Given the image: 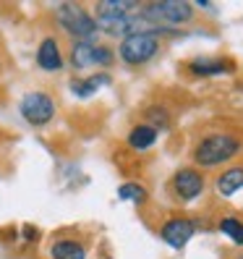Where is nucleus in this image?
I'll return each instance as SVG.
<instances>
[{"label": "nucleus", "mask_w": 243, "mask_h": 259, "mask_svg": "<svg viewBox=\"0 0 243 259\" xmlns=\"http://www.w3.org/2000/svg\"><path fill=\"white\" fill-rule=\"evenodd\" d=\"M34 60H37V66H39L44 73H58V71H63V68H66V55H63V50H60L58 37H53V34L42 37L39 45H37Z\"/></svg>", "instance_id": "9"}, {"label": "nucleus", "mask_w": 243, "mask_h": 259, "mask_svg": "<svg viewBox=\"0 0 243 259\" xmlns=\"http://www.w3.org/2000/svg\"><path fill=\"white\" fill-rule=\"evenodd\" d=\"M97 45H100V42H71L66 60H68L76 71L92 68V66H97Z\"/></svg>", "instance_id": "12"}, {"label": "nucleus", "mask_w": 243, "mask_h": 259, "mask_svg": "<svg viewBox=\"0 0 243 259\" xmlns=\"http://www.w3.org/2000/svg\"><path fill=\"white\" fill-rule=\"evenodd\" d=\"M193 8H199V11H217V6L215 3H207V0H196Z\"/></svg>", "instance_id": "19"}, {"label": "nucleus", "mask_w": 243, "mask_h": 259, "mask_svg": "<svg viewBox=\"0 0 243 259\" xmlns=\"http://www.w3.org/2000/svg\"><path fill=\"white\" fill-rule=\"evenodd\" d=\"M233 259H243V251H240V254H235V256H233Z\"/></svg>", "instance_id": "20"}, {"label": "nucleus", "mask_w": 243, "mask_h": 259, "mask_svg": "<svg viewBox=\"0 0 243 259\" xmlns=\"http://www.w3.org/2000/svg\"><path fill=\"white\" fill-rule=\"evenodd\" d=\"M89 249L81 238L73 236H60L50 243V259H86Z\"/></svg>", "instance_id": "11"}, {"label": "nucleus", "mask_w": 243, "mask_h": 259, "mask_svg": "<svg viewBox=\"0 0 243 259\" xmlns=\"http://www.w3.org/2000/svg\"><path fill=\"white\" fill-rule=\"evenodd\" d=\"M217 231H220L222 236L230 238L235 246L243 249V220H238V218H222V220L217 223Z\"/></svg>", "instance_id": "18"}, {"label": "nucleus", "mask_w": 243, "mask_h": 259, "mask_svg": "<svg viewBox=\"0 0 243 259\" xmlns=\"http://www.w3.org/2000/svg\"><path fill=\"white\" fill-rule=\"evenodd\" d=\"M196 231H199V223L196 220H191L186 215H173V218H168L160 225V238L168 243L170 249L180 251V249H186L191 243Z\"/></svg>", "instance_id": "8"}, {"label": "nucleus", "mask_w": 243, "mask_h": 259, "mask_svg": "<svg viewBox=\"0 0 243 259\" xmlns=\"http://www.w3.org/2000/svg\"><path fill=\"white\" fill-rule=\"evenodd\" d=\"M157 139H160V134L152 128V126H147V123H136L131 131H128V136H126V144H128V149L131 152H149L152 147L157 144Z\"/></svg>", "instance_id": "14"}, {"label": "nucleus", "mask_w": 243, "mask_h": 259, "mask_svg": "<svg viewBox=\"0 0 243 259\" xmlns=\"http://www.w3.org/2000/svg\"><path fill=\"white\" fill-rule=\"evenodd\" d=\"M0 63H3V53H0Z\"/></svg>", "instance_id": "21"}, {"label": "nucleus", "mask_w": 243, "mask_h": 259, "mask_svg": "<svg viewBox=\"0 0 243 259\" xmlns=\"http://www.w3.org/2000/svg\"><path fill=\"white\" fill-rule=\"evenodd\" d=\"M240 152H243V136L233 131H212L196 142L191 157H193L196 170L204 173V170H215V167L233 162Z\"/></svg>", "instance_id": "2"}, {"label": "nucleus", "mask_w": 243, "mask_h": 259, "mask_svg": "<svg viewBox=\"0 0 243 259\" xmlns=\"http://www.w3.org/2000/svg\"><path fill=\"white\" fill-rule=\"evenodd\" d=\"M233 71H235L233 58H212V55H204V58L188 60V73L196 76V79H212V76H222V73H233Z\"/></svg>", "instance_id": "10"}, {"label": "nucleus", "mask_w": 243, "mask_h": 259, "mask_svg": "<svg viewBox=\"0 0 243 259\" xmlns=\"http://www.w3.org/2000/svg\"><path fill=\"white\" fill-rule=\"evenodd\" d=\"M193 3L188 0H152L141 3V19L152 29L173 32L178 26H188L193 21Z\"/></svg>", "instance_id": "3"}, {"label": "nucleus", "mask_w": 243, "mask_h": 259, "mask_svg": "<svg viewBox=\"0 0 243 259\" xmlns=\"http://www.w3.org/2000/svg\"><path fill=\"white\" fill-rule=\"evenodd\" d=\"M170 191L178 202H196L207 191V178L196 167H178L170 178Z\"/></svg>", "instance_id": "7"}, {"label": "nucleus", "mask_w": 243, "mask_h": 259, "mask_svg": "<svg viewBox=\"0 0 243 259\" xmlns=\"http://www.w3.org/2000/svg\"><path fill=\"white\" fill-rule=\"evenodd\" d=\"M162 34L165 32H133V34L120 39L115 58H120V63H126L131 68L147 66L160 55V37Z\"/></svg>", "instance_id": "5"}, {"label": "nucleus", "mask_w": 243, "mask_h": 259, "mask_svg": "<svg viewBox=\"0 0 243 259\" xmlns=\"http://www.w3.org/2000/svg\"><path fill=\"white\" fill-rule=\"evenodd\" d=\"M19 113L32 128H44L47 123H53V118L58 113V102L50 92H42V89H34V92H26L19 102Z\"/></svg>", "instance_id": "6"}, {"label": "nucleus", "mask_w": 243, "mask_h": 259, "mask_svg": "<svg viewBox=\"0 0 243 259\" xmlns=\"http://www.w3.org/2000/svg\"><path fill=\"white\" fill-rule=\"evenodd\" d=\"M144 123L147 126H152L157 134L160 131H168L170 128V123H173V115H170V110L165 108V105H149V108L144 110Z\"/></svg>", "instance_id": "17"}, {"label": "nucleus", "mask_w": 243, "mask_h": 259, "mask_svg": "<svg viewBox=\"0 0 243 259\" xmlns=\"http://www.w3.org/2000/svg\"><path fill=\"white\" fill-rule=\"evenodd\" d=\"M113 79H110V73H92V76H86V79H73L71 81V92L79 97V100H89V97H94L102 87H108Z\"/></svg>", "instance_id": "15"}, {"label": "nucleus", "mask_w": 243, "mask_h": 259, "mask_svg": "<svg viewBox=\"0 0 243 259\" xmlns=\"http://www.w3.org/2000/svg\"><path fill=\"white\" fill-rule=\"evenodd\" d=\"M215 191L220 196H235L238 191H243V165H230L215 178Z\"/></svg>", "instance_id": "13"}, {"label": "nucleus", "mask_w": 243, "mask_h": 259, "mask_svg": "<svg viewBox=\"0 0 243 259\" xmlns=\"http://www.w3.org/2000/svg\"><path fill=\"white\" fill-rule=\"evenodd\" d=\"M55 24L73 39V42H94L97 24L94 16L81 3H58L55 6Z\"/></svg>", "instance_id": "4"}, {"label": "nucleus", "mask_w": 243, "mask_h": 259, "mask_svg": "<svg viewBox=\"0 0 243 259\" xmlns=\"http://www.w3.org/2000/svg\"><path fill=\"white\" fill-rule=\"evenodd\" d=\"M92 16L97 24V32L120 39L133 32H160V29H152L149 24H144L139 0H100V3H94Z\"/></svg>", "instance_id": "1"}, {"label": "nucleus", "mask_w": 243, "mask_h": 259, "mask_svg": "<svg viewBox=\"0 0 243 259\" xmlns=\"http://www.w3.org/2000/svg\"><path fill=\"white\" fill-rule=\"evenodd\" d=\"M118 199L141 207V204H147V199H149V191H147L144 184H139V181H126V184L118 186Z\"/></svg>", "instance_id": "16"}]
</instances>
